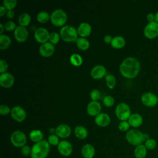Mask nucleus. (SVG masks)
Returning a JSON list of instances; mask_svg holds the SVG:
<instances>
[{
	"label": "nucleus",
	"mask_w": 158,
	"mask_h": 158,
	"mask_svg": "<svg viewBox=\"0 0 158 158\" xmlns=\"http://www.w3.org/2000/svg\"><path fill=\"white\" fill-rule=\"evenodd\" d=\"M120 72L127 78H134L139 73L141 64L135 57H128L120 65Z\"/></svg>",
	"instance_id": "nucleus-1"
},
{
	"label": "nucleus",
	"mask_w": 158,
	"mask_h": 158,
	"mask_svg": "<svg viewBox=\"0 0 158 158\" xmlns=\"http://www.w3.org/2000/svg\"><path fill=\"white\" fill-rule=\"evenodd\" d=\"M101 93L100 91L97 89H93L91 90L90 93V98L92 99V101H98V100L100 98Z\"/></svg>",
	"instance_id": "nucleus-40"
},
{
	"label": "nucleus",
	"mask_w": 158,
	"mask_h": 158,
	"mask_svg": "<svg viewBox=\"0 0 158 158\" xmlns=\"http://www.w3.org/2000/svg\"><path fill=\"white\" fill-rule=\"evenodd\" d=\"M49 35L50 33L46 28L44 27H40L35 31L34 37L37 42L43 44L48 42Z\"/></svg>",
	"instance_id": "nucleus-11"
},
{
	"label": "nucleus",
	"mask_w": 158,
	"mask_h": 158,
	"mask_svg": "<svg viewBox=\"0 0 158 158\" xmlns=\"http://www.w3.org/2000/svg\"><path fill=\"white\" fill-rule=\"evenodd\" d=\"M76 44L77 47L82 51H85L89 47V42L86 38H78L76 41Z\"/></svg>",
	"instance_id": "nucleus-29"
},
{
	"label": "nucleus",
	"mask_w": 158,
	"mask_h": 158,
	"mask_svg": "<svg viewBox=\"0 0 158 158\" xmlns=\"http://www.w3.org/2000/svg\"><path fill=\"white\" fill-rule=\"evenodd\" d=\"M143 34L149 40L157 38L158 36V23L156 21L148 23L143 30Z\"/></svg>",
	"instance_id": "nucleus-9"
},
{
	"label": "nucleus",
	"mask_w": 158,
	"mask_h": 158,
	"mask_svg": "<svg viewBox=\"0 0 158 158\" xmlns=\"http://www.w3.org/2000/svg\"><path fill=\"white\" fill-rule=\"evenodd\" d=\"M141 102L146 107H153L158 104V96L152 92H145L141 96Z\"/></svg>",
	"instance_id": "nucleus-8"
},
{
	"label": "nucleus",
	"mask_w": 158,
	"mask_h": 158,
	"mask_svg": "<svg viewBox=\"0 0 158 158\" xmlns=\"http://www.w3.org/2000/svg\"><path fill=\"white\" fill-rule=\"evenodd\" d=\"M10 141L14 146L17 148H22L26 145L27 137L22 131L15 130L10 136Z\"/></svg>",
	"instance_id": "nucleus-7"
},
{
	"label": "nucleus",
	"mask_w": 158,
	"mask_h": 158,
	"mask_svg": "<svg viewBox=\"0 0 158 158\" xmlns=\"http://www.w3.org/2000/svg\"><path fill=\"white\" fill-rule=\"evenodd\" d=\"M71 128L67 124L62 123L56 128V134L61 138H68L71 134Z\"/></svg>",
	"instance_id": "nucleus-18"
},
{
	"label": "nucleus",
	"mask_w": 158,
	"mask_h": 158,
	"mask_svg": "<svg viewBox=\"0 0 158 158\" xmlns=\"http://www.w3.org/2000/svg\"><path fill=\"white\" fill-rule=\"evenodd\" d=\"M50 152V144L48 140L43 139L35 143L31 147V158H46Z\"/></svg>",
	"instance_id": "nucleus-3"
},
{
	"label": "nucleus",
	"mask_w": 158,
	"mask_h": 158,
	"mask_svg": "<svg viewBox=\"0 0 158 158\" xmlns=\"http://www.w3.org/2000/svg\"><path fill=\"white\" fill-rule=\"evenodd\" d=\"M126 44V41L123 36H116L113 38L111 46L115 49H121L125 46Z\"/></svg>",
	"instance_id": "nucleus-24"
},
{
	"label": "nucleus",
	"mask_w": 158,
	"mask_h": 158,
	"mask_svg": "<svg viewBox=\"0 0 158 158\" xmlns=\"http://www.w3.org/2000/svg\"><path fill=\"white\" fill-rule=\"evenodd\" d=\"M130 127L131 126L128 121H121L120 123L118 124V128L121 131H128Z\"/></svg>",
	"instance_id": "nucleus-39"
},
{
	"label": "nucleus",
	"mask_w": 158,
	"mask_h": 158,
	"mask_svg": "<svg viewBox=\"0 0 158 158\" xmlns=\"http://www.w3.org/2000/svg\"><path fill=\"white\" fill-rule=\"evenodd\" d=\"M115 102V100L112 96H106L103 99V104L107 107H112Z\"/></svg>",
	"instance_id": "nucleus-37"
},
{
	"label": "nucleus",
	"mask_w": 158,
	"mask_h": 158,
	"mask_svg": "<svg viewBox=\"0 0 158 158\" xmlns=\"http://www.w3.org/2000/svg\"><path fill=\"white\" fill-rule=\"evenodd\" d=\"M106 83L107 86L110 89H113L116 85V78L112 74H107L105 76Z\"/></svg>",
	"instance_id": "nucleus-32"
},
{
	"label": "nucleus",
	"mask_w": 158,
	"mask_h": 158,
	"mask_svg": "<svg viewBox=\"0 0 158 158\" xmlns=\"http://www.w3.org/2000/svg\"><path fill=\"white\" fill-rule=\"evenodd\" d=\"M70 62L73 66L79 67L83 63V58L78 54L74 53L70 56Z\"/></svg>",
	"instance_id": "nucleus-30"
},
{
	"label": "nucleus",
	"mask_w": 158,
	"mask_h": 158,
	"mask_svg": "<svg viewBox=\"0 0 158 158\" xmlns=\"http://www.w3.org/2000/svg\"><path fill=\"white\" fill-rule=\"evenodd\" d=\"M15 15V12L14 10H9L7 11L6 17L8 19H12Z\"/></svg>",
	"instance_id": "nucleus-46"
},
{
	"label": "nucleus",
	"mask_w": 158,
	"mask_h": 158,
	"mask_svg": "<svg viewBox=\"0 0 158 158\" xmlns=\"http://www.w3.org/2000/svg\"><path fill=\"white\" fill-rule=\"evenodd\" d=\"M49 132L51 133V135H55L56 134V128H50L49 130Z\"/></svg>",
	"instance_id": "nucleus-49"
},
{
	"label": "nucleus",
	"mask_w": 158,
	"mask_h": 158,
	"mask_svg": "<svg viewBox=\"0 0 158 158\" xmlns=\"http://www.w3.org/2000/svg\"><path fill=\"white\" fill-rule=\"evenodd\" d=\"M112 39H113V38L110 36V35H105L104 36V38H103V40H104V41L106 43H107V44H111V43H112Z\"/></svg>",
	"instance_id": "nucleus-45"
},
{
	"label": "nucleus",
	"mask_w": 158,
	"mask_h": 158,
	"mask_svg": "<svg viewBox=\"0 0 158 158\" xmlns=\"http://www.w3.org/2000/svg\"><path fill=\"white\" fill-rule=\"evenodd\" d=\"M50 17H51V15H49V13L46 11L40 12L36 16L38 22L41 23H44L48 22L49 20L50 19Z\"/></svg>",
	"instance_id": "nucleus-31"
},
{
	"label": "nucleus",
	"mask_w": 158,
	"mask_h": 158,
	"mask_svg": "<svg viewBox=\"0 0 158 158\" xmlns=\"http://www.w3.org/2000/svg\"><path fill=\"white\" fill-rule=\"evenodd\" d=\"M11 112V109H10V107L7 106V105H4V104H1L0 106V114L2 115H6L7 114H9V113H10Z\"/></svg>",
	"instance_id": "nucleus-41"
},
{
	"label": "nucleus",
	"mask_w": 158,
	"mask_h": 158,
	"mask_svg": "<svg viewBox=\"0 0 158 158\" xmlns=\"http://www.w3.org/2000/svg\"><path fill=\"white\" fill-rule=\"evenodd\" d=\"M144 146L148 150H152L157 146V142L153 138H149L144 142Z\"/></svg>",
	"instance_id": "nucleus-36"
},
{
	"label": "nucleus",
	"mask_w": 158,
	"mask_h": 158,
	"mask_svg": "<svg viewBox=\"0 0 158 158\" xmlns=\"http://www.w3.org/2000/svg\"><path fill=\"white\" fill-rule=\"evenodd\" d=\"M60 38L65 42H76L78 39L77 29L72 25H64L60 30Z\"/></svg>",
	"instance_id": "nucleus-4"
},
{
	"label": "nucleus",
	"mask_w": 158,
	"mask_h": 158,
	"mask_svg": "<svg viewBox=\"0 0 158 158\" xmlns=\"http://www.w3.org/2000/svg\"><path fill=\"white\" fill-rule=\"evenodd\" d=\"M14 83V76L8 72L1 73L0 75V84L1 86L9 88L11 87Z\"/></svg>",
	"instance_id": "nucleus-16"
},
{
	"label": "nucleus",
	"mask_w": 158,
	"mask_h": 158,
	"mask_svg": "<svg viewBox=\"0 0 158 158\" xmlns=\"http://www.w3.org/2000/svg\"><path fill=\"white\" fill-rule=\"evenodd\" d=\"M60 38V35L56 31H53V32H51L49 35V41L51 43H52V44L54 45L59 43Z\"/></svg>",
	"instance_id": "nucleus-34"
},
{
	"label": "nucleus",
	"mask_w": 158,
	"mask_h": 158,
	"mask_svg": "<svg viewBox=\"0 0 158 158\" xmlns=\"http://www.w3.org/2000/svg\"><path fill=\"white\" fill-rule=\"evenodd\" d=\"M17 1L16 0H4L2 1V6H4L7 10H13L17 6Z\"/></svg>",
	"instance_id": "nucleus-33"
},
{
	"label": "nucleus",
	"mask_w": 158,
	"mask_h": 158,
	"mask_svg": "<svg viewBox=\"0 0 158 158\" xmlns=\"http://www.w3.org/2000/svg\"><path fill=\"white\" fill-rule=\"evenodd\" d=\"M31 152V148H30V146L28 145H25L21 149V153L23 156H25V157L30 156Z\"/></svg>",
	"instance_id": "nucleus-42"
},
{
	"label": "nucleus",
	"mask_w": 158,
	"mask_h": 158,
	"mask_svg": "<svg viewBox=\"0 0 158 158\" xmlns=\"http://www.w3.org/2000/svg\"><path fill=\"white\" fill-rule=\"evenodd\" d=\"M74 133L77 138L80 139H85L88 135V131L87 129L81 125H78L75 128Z\"/></svg>",
	"instance_id": "nucleus-23"
},
{
	"label": "nucleus",
	"mask_w": 158,
	"mask_h": 158,
	"mask_svg": "<svg viewBox=\"0 0 158 158\" xmlns=\"http://www.w3.org/2000/svg\"><path fill=\"white\" fill-rule=\"evenodd\" d=\"M81 154L84 158H93L95 154V149L90 144H85L81 148Z\"/></svg>",
	"instance_id": "nucleus-22"
},
{
	"label": "nucleus",
	"mask_w": 158,
	"mask_h": 158,
	"mask_svg": "<svg viewBox=\"0 0 158 158\" xmlns=\"http://www.w3.org/2000/svg\"><path fill=\"white\" fill-rule=\"evenodd\" d=\"M155 21L158 23V11L155 14Z\"/></svg>",
	"instance_id": "nucleus-50"
},
{
	"label": "nucleus",
	"mask_w": 158,
	"mask_h": 158,
	"mask_svg": "<svg viewBox=\"0 0 158 158\" xmlns=\"http://www.w3.org/2000/svg\"><path fill=\"white\" fill-rule=\"evenodd\" d=\"M31 22V16L29 14L24 12L21 14L18 19V23L20 26L25 27L28 25Z\"/></svg>",
	"instance_id": "nucleus-27"
},
{
	"label": "nucleus",
	"mask_w": 158,
	"mask_h": 158,
	"mask_svg": "<svg viewBox=\"0 0 158 158\" xmlns=\"http://www.w3.org/2000/svg\"><path fill=\"white\" fill-rule=\"evenodd\" d=\"M30 139L34 143H36L43 140V133L40 130H33L29 133Z\"/></svg>",
	"instance_id": "nucleus-25"
},
{
	"label": "nucleus",
	"mask_w": 158,
	"mask_h": 158,
	"mask_svg": "<svg viewBox=\"0 0 158 158\" xmlns=\"http://www.w3.org/2000/svg\"><path fill=\"white\" fill-rule=\"evenodd\" d=\"M115 115L121 121H128L131 114L130 106L125 102H120L117 105L115 109Z\"/></svg>",
	"instance_id": "nucleus-6"
},
{
	"label": "nucleus",
	"mask_w": 158,
	"mask_h": 158,
	"mask_svg": "<svg viewBox=\"0 0 158 158\" xmlns=\"http://www.w3.org/2000/svg\"><path fill=\"white\" fill-rule=\"evenodd\" d=\"M48 141L50 145L52 146H58L59 144V137L56 135H50L48 136Z\"/></svg>",
	"instance_id": "nucleus-35"
},
{
	"label": "nucleus",
	"mask_w": 158,
	"mask_h": 158,
	"mask_svg": "<svg viewBox=\"0 0 158 158\" xmlns=\"http://www.w3.org/2000/svg\"><path fill=\"white\" fill-rule=\"evenodd\" d=\"M146 19L148 21V23L155 22V14H153L152 12L148 13L146 15Z\"/></svg>",
	"instance_id": "nucleus-44"
},
{
	"label": "nucleus",
	"mask_w": 158,
	"mask_h": 158,
	"mask_svg": "<svg viewBox=\"0 0 158 158\" xmlns=\"http://www.w3.org/2000/svg\"><path fill=\"white\" fill-rule=\"evenodd\" d=\"M77 29L78 35L82 38L89 36L92 30L91 25L87 22L81 23Z\"/></svg>",
	"instance_id": "nucleus-20"
},
{
	"label": "nucleus",
	"mask_w": 158,
	"mask_h": 158,
	"mask_svg": "<svg viewBox=\"0 0 158 158\" xmlns=\"http://www.w3.org/2000/svg\"><path fill=\"white\" fill-rule=\"evenodd\" d=\"M4 28H5V30L7 31H14L15 29L16 28V27L17 26H16V24L12 22V21H7L4 24Z\"/></svg>",
	"instance_id": "nucleus-38"
},
{
	"label": "nucleus",
	"mask_w": 158,
	"mask_h": 158,
	"mask_svg": "<svg viewBox=\"0 0 158 158\" xmlns=\"http://www.w3.org/2000/svg\"><path fill=\"white\" fill-rule=\"evenodd\" d=\"M128 122L131 127L136 128L140 127L143 124V118L139 114L133 113L131 114Z\"/></svg>",
	"instance_id": "nucleus-21"
},
{
	"label": "nucleus",
	"mask_w": 158,
	"mask_h": 158,
	"mask_svg": "<svg viewBox=\"0 0 158 158\" xmlns=\"http://www.w3.org/2000/svg\"><path fill=\"white\" fill-rule=\"evenodd\" d=\"M148 149L144 144H140L136 146L134 150V155L136 158H144L147 155Z\"/></svg>",
	"instance_id": "nucleus-26"
},
{
	"label": "nucleus",
	"mask_w": 158,
	"mask_h": 158,
	"mask_svg": "<svg viewBox=\"0 0 158 158\" xmlns=\"http://www.w3.org/2000/svg\"><path fill=\"white\" fill-rule=\"evenodd\" d=\"M57 149L59 152L64 156H69L73 151V147L72 144L65 140L60 141L57 146Z\"/></svg>",
	"instance_id": "nucleus-14"
},
{
	"label": "nucleus",
	"mask_w": 158,
	"mask_h": 158,
	"mask_svg": "<svg viewBox=\"0 0 158 158\" xmlns=\"http://www.w3.org/2000/svg\"><path fill=\"white\" fill-rule=\"evenodd\" d=\"M1 158H2V157H1Z\"/></svg>",
	"instance_id": "nucleus-51"
},
{
	"label": "nucleus",
	"mask_w": 158,
	"mask_h": 158,
	"mask_svg": "<svg viewBox=\"0 0 158 158\" xmlns=\"http://www.w3.org/2000/svg\"><path fill=\"white\" fill-rule=\"evenodd\" d=\"M106 67L102 65H96L94 66L91 70V76L93 78L98 80L101 79L107 74Z\"/></svg>",
	"instance_id": "nucleus-15"
},
{
	"label": "nucleus",
	"mask_w": 158,
	"mask_h": 158,
	"mask_svg": "<svg viewBox=\"0 0 158 158\" xmlns=\"http://www.w3.org/2000/svg\"><path fill=\"white\" fill-rule=\"evenodd\" d=\"M5 30V28H4V25L2 23H0V34L2 35L3 31Z\"/></svg>",
	"instance_id": "nucleus-48"
},
{
	"label": "nucleus",
	"mask_w": 158,
	"mask_h": 158,
	"mask_svg": "<svg viewBox=\"0 0 158 158\" xmlns=\"http://www.w3.org/2000/svg\"><path fill=\"white\" fill-rule=\"evenodd\" d=\"M94 122L97 125L101 127H105L110 124V117L107 114L101 112L95 117Z\"/></svg>",
	"instance_id": "nucleus-19"
},
{
	"label": "nucleus",
	"mask_w": 158,
	"mask_h": 158,
	"mask_svg": "<svg viewBox=\"0 0 158 158\" xmlns=\"http://www.w3.org/2000/svg\"><path fill=\"white\" fill-rule=\"evenodd\" d=\"M10 115L12 118L18 122H23L25 120L27 117L26 111L22 107L20 106L13 107L11 109Z\"/></svg>",
	"instance_id": "nucleus-10"
},
{
	"label": "nucleus",
	"mask_w": 158,
	"mask_h": 158,
	"mask_svg": "<svg viewBox=\"0 0 158 158\" xmlns=\"http://www.w3.org/2000/svg\"><path fill=\"white\" fill-rule=\"evenodd\" d=\"M50 20L54 26L62 27L67 20V15L64 10L57 9L51 13Z\"/></svg>",
	"instance_id": "nucleus-5"
},
{
	"label": "nucleus",
	"mask_w": 158,
	"mask_h": 158,
	"mask_svg": "<svg viewBox=\"0 0 158 158\" xmlns=\"http://www.w3.org/2000/svg\"><path fill=\"white\" fill-rule=\"evenodd\" d=\"M15 39L20 43L25 41L28 36V31L26 27L22 26H17L14 31Z\"/></svg>",
	"instance_id": "nucleus-12"
},
{
	"label": "nucleus",
	"mask_w": 158,
	"mask_h": 158,
	"mask_svg": "<svg viewBox=\"0 0 158 158\" xmlns=\"http://www.w3.org/2000/svg\"><path fill=\"white\" fill-rule=\"evenodd\" d=\"M7 10L5 8V7L2 5H1L0 6V17H3L5 14L6 15Z\"/></svg>",
	"instance_id": "nucleus-47"
},
{
	"label": "nucleus",
	"mask_w": 158,
	"mask_h": 158,
	"mask_svg": "<svg viewBox=\"0 0 158 158\" xmlns=\"http://www.w3.org/2000/svg\"><path fill=\"white\" fill-rule=\"evenodd\" d=\"M11 44V38L6 35H0V49L4 50L7 49Z\"/></svg>",
	"instance_id": "nucleus-28"
},
{
	"label": "nucleus",
	"mask_w": 158,
	"mask_h": 158,
	"mask_svg": "<svg viewBox=\"0 0 158 158\" xmlns=\"http://www.w3.org/2000/svg\"><path fill=\"white\" fill-rule=\"evenodd\" d=\"M8 69V64L7 62L4 59L0 60V73H5Z\"/></svg>",
	"instance_id": "nucleus-43"
},
{
	"label": "nucleus",
	"mask_w": 158,
	"mask_h": 158,
	"mask_svg": "<svg viewBox=\"0 0 158 158\" xmlns=\"http://www.w3.org/2000/svg\"><path fill=\"white\" fill-rule=\"evenodd\" d=\"M125 138L128 143L130 144L137 146L142 144L148 139L150 138L149 135L146 133H143L140 130L133 128L129 130L125 135Z\"/></svg>",
	"instance_id": "nucleus-2"
},
{
	"label": "nucleus",
	"mask_w": 158,
	"mask_h": 158,
	"mask_svg": "<svg viewBox=\"0 0 158 158\" xmlns=\"http://www.w3.org/2000/svg\"><path fill=\"white\" fill-rule=\"evenodd\" d=\"M86 111L88 115L96 117L101 113V105L98 101H92L88 103L86 107Z\"/></svg>",
	"instance_id": "nucleus-17"
},
{
	"label": "nucleus",
	"mask_w": 158,
	"mask_h": 158,
	"mask_svg": "<svg viewBox=\"0 0 158 158\" xmlns=\"http://www.w3.org/2000/svg\"><path fill=\"white\" fill-rule=\"evenodd\" d=\"M54 51L55 46L49 41L41 44L39 48L40 54L44 57H48L51 56L54 54Z\"/></svg>",
	"instance_id": "nucleus-13"
}]
</instances>
